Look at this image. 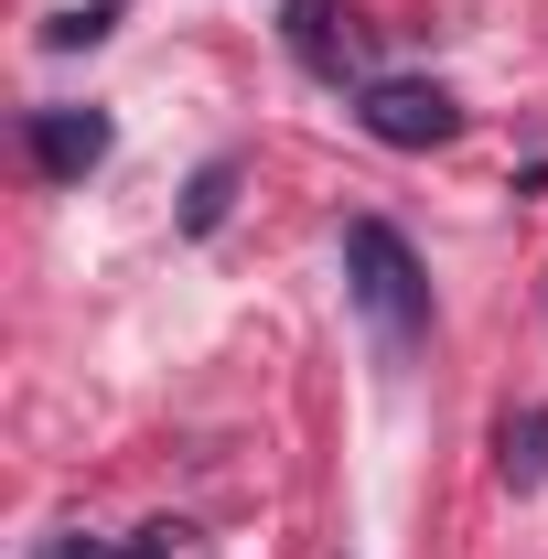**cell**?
I'll return each instance as SVG.
<instances>
[{
	"mask_svg": "<svg viewBox=\"0 0 548 559\" xmlns=\"http://www.w3.org/2000/svg\"><path fill=\"white\" fill-rule=\"evenodd\" d=\"M344 290H355V312L377 323L388 355H409L419 334H430V280H419L409 237H398L388 215H355V226H344Z\"/></svg>",
	"mask_w": 548,
	"mask_h": 559,
	"instance_id": "cell-1",
	"label": "cell"
},
{
	"mask_svg": "<svg viewBox=\"0 0 548 559\" xmlns=\"http://www.w3.org/2000/svg\"><path fill=\"white\" fill-rule=\"evenodd\" d=\"M355 119H366V140H388V151H441V140L463 130L452 86H419V75H377Z\"/></svg>",
	"mask_w": 548,
	"mask_h": 559,
	"instance_id": "cell-2",
	"label": "cell"
},
{
	"mask_svg": "<svg viewBox=\"0 0 548 559\" xmlns=\"http://www.w3.org/2000/svg\"><path fill=\"white\" fill-rule=\"evenodd\" d=\"M33 162H44L55 183L97 173V162H108V119H97V108H33Z\"/></svg>",
	"mask_w": 548,
	"mask_h": 559,
	"instance_id": "cell-3",
	"label": "cell"
},
{
	"mask_svg": "<svg viewBox=\"0 0 548 559\" xmlns=\"http://www.w3.org/2000/svg\"><path fill=\"white\" fill-rule=\"evenodd\" d=\"M290 55H301L312 75H355L366 66V33L334 22V0H290Z\"/></svg>",
	"mask_w": 548,
	"mask_h": 559,
	"instance_id": "cell-4",
	"label": "cell"
},
{
	"mask_svg": "<svg viewBox=\"0 0 548 559\" xmlns=\"http://www.w3.org/2000/svg\"><path fill=\"white\" fill-rule=\"evenodd\" d=\"M505 485H516V495H538V485H548V409L505 419Z\"/></svg>",
	"mask_w": 548,
	"mask_h": 559,
	"instance_id": "cell-5",
	"label": "cell"
},
{
	"mask_svg": "<svg viewBox=\"0 0 548 559\" xmlns=\"http://www.w3.org/2000/svg\"><path fill=\"white\" fill-rule=\"evenodd\" d=\"M226 194H237V173H226V162H205V173H194V205H183V226L205 237L215 215H226Z\"/></svg>",
	"mask_w": 548,
	"mask_h": 559,
	"instance_id": "cell-6",
	"label": "cell"
},
{
	"mask_svg": "<svg viewBox=\"0 0 548 559\" xmlns=\"http://www.w3.org/2000/svg\"><path fill=\"white\" fill-rule=\"evenodd\" d=\"M97 33H108V11H65V22L44 33V44H55V55H75V44H97Z\"/></svg>",
	"mask_w": 548,
	"mask_h": 559,
	"instance_id": "cell-7",
	"label": "cell"
}]
</instances>
